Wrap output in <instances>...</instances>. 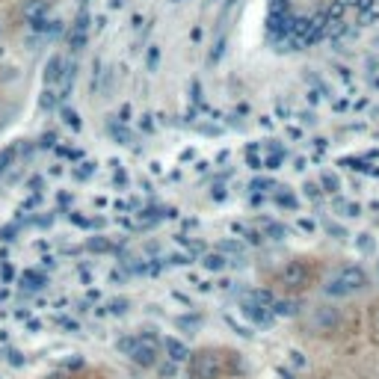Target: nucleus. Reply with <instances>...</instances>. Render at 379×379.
I'll list each match as a JSON object with an SVG mask.
<instances>
[{"label":"nucleus","mask_w":379,"mask_h":379,"mask_svg":"<svg viewBox=\"0 0 379 379\" xmlns=\"http://www.w3.org/2000/svg\"><path fill=\"white\" fill-rule=\"evenodd\" d=\"M364 332H367V338H371L373 347L379 350V296L364 311Z\"/></svg>","instance_id":"nucleus-7"},{"label":"nucleus","mask_w":379,"mask_h":379,"mask_svg":"<svg viewBox=\"0 0 379 379\" xmlns=\"http://www.w3.org/2000/svg\"><path fill=\"white\" fill-rule=\"evenodd\" d=\"M243 355L231 347H199L187 355V379H237Z\"/></svg>","instance_id":"nucleus-3"},{"label":"nucleus","mask_w":379,"mask_h":379,"mask_svg":"<svg viewBox=\"0 0 379 379\" xmlns=\"http://www.w3.org/2000/svg\"><path fill=\"white\" fill-rule=\"evenodd\" d=\"M350 311L338 305L335 299H329V303H314L299 311L296 317V332L299 335H305L311 341H341L344 335H350Z\"/></svg>","instance_id":"nucleus-2"},{"label":"nucleus","mask_w":379,"mask_h":379,"mask_svg":"<svg viewBox=\"0 0 379 379\" xmlns=\"http://www.w3.org/2000/svg\"><path fill=\"white\" fill-rule=\"evenodd\" d=\"M323 276H326V267H323L320 258H314V255H294V258L276 264L267 273V285L282 296H305L323 282Z\"/></svg>","instance_id":"nucleus-1"},{"label":"nucleus","mask_w":379,"mask_h":379,"mask_svg":"<svg viewBox=\"0 0 379 379\" xmlns=\"http://www.w3.org/2000/svg\"><path fill=\"white\" fill-rule=\"evenodd\" d=\"M320 285H323V296L326 299H350L371 285V276L359 264H344L338 270H332L329 276H323Z\"/></svg>","instance_id":"nucleus-4"},{"label":"nucleus","mask_w":379,"mask_h":379,"mask_svg":"<svg viewBox=\"0 0 379 379\" xmlns=\"http://www.w3.org/2000/svg\"><path fill=\"white\" fill-rule=\"evenodd\" d=\"M39 379H113V376L98 364H77V367H62V371H51Z\"/></svg>","instance_id":"nucleus-5"},{"label":"nucleus","mask_w":379,"mask_h":379,"mask_svg":"<svg viewBox=\"0 0 379 379\" xmlns=\"http://www.w3.org/2000/svg\"><path fill=\"white\" fill-rule=\"evenodd\" d=\"M130 359L137 362V364H142V367L158 364V359H160L158 341H154V338H137V347L130 350Z\"/></svg>","instance_id":"nucleus-6"}]
</instances>
